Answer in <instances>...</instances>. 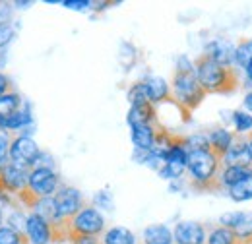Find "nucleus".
I'll list each match as a JSON object with an SVG mask.
<instances>
[{
  "label": "nucleus",
  "mask_w": 252,
  "mask_h": 244,
  "mask_svg": "<svg viewBox=\"0 0 252 244\" xmlns=\"http://www.w3.org/2000/svg\"><path fill=\"white\" fill-rule=\"evenodd\" d=\"M158 130H159V122L158 124L132 126V128H130V138H132L134 150L152 152V150L156 148V142H158Z\"/></svg>",
  "instance_id": "ddd939ff"
},
{
  "label": "nucleus",
  "mask_w": 252,
  "mask_h": 244,
  "mask_svg": "<svg viewBox=\"0 0 252 244\" xmlns=\"http://www.w3.org/2000/svg\"><path fill=\"white\" fill-rule=\"evenodd\" d=\"M185 144H187L189 152H206V150H210V138H208V134H202V132L185 138Z\"/></svg>",
  "instance_id": "cd10ccee"
},
{
  "label": "nucleus",
  "mask_w": 252,
  "mask_h": 244,
  "mask_svg": "<svg viewBox=\"0 0 252 244\" xmlns=\"http://www.w3.org/2000/svg\"><path fill=\"white\" fill-rule=\"evenodd\" d=\"M235 235H237V239L241 241V243H249L252 239V214H245L243 215V219L239 221V225L237 227H233L231 229Z\"/></svg>",
  "instance_id": "bb28decb"
},
{
  "label": "nucleus",
  "mask_w": 252,
  "mask_h": 244,
  "mask_svg": "<svg viewBox=\"0 0 252 244\" xmlns=\"http://www.w3.org/2000/svg\"><path fill=\"white\" fill-rule=\"evenodd\" d=\"M245 109H247V113L252 115V92H249L245 95Z\"/></svg>",
  "instance_id": "58836bf2"
},
{
  "label": "nucleus",
  "mask_w": 252,
  "mask_h": 244,
  "mask_svg": "<svg viewBox=\"0 0 252 244\" xmlns=\"http://www.w3.org/2000/svg\"><path fill=\"white\" fill-rule=\"evenodd\" d=\"M171 95H173V105L179 107L185 121L189 122L190 115L202 105L208 93L200 86L194 70H175L171 80Z\"/></svg>",
  "instance_id": "7ed1b4c3"
},
{
  "label": "nucleus",
  "mask_w": 252,
  "mask_h": 244,
  "mask_svg": "<svg viewBox=\"0 0 252 244\" xmlns=\"http://www.w3.org/2000/svg\"><path fill=\"white\" fill-rule=\"evenodd\" d=\"M144 244H173V231L165 225H150L144 229Z\"/></svg>",
  "instance_id": "6ab92c4d"
},
{
  "label": "nucleus",
  "mask_w": 252,
  "mask_h": 244,
  "mask_svg": "<svg viewBox=\"0 0 252 244\" xmlns=\"http://www.w3.org/2000/svg\"><path fill=\"white\" fill-rule=\"evenodd\" d=\"M2 221H4V214H2V210H0V227H2Z\"/></svg>",
  "instance_id": "37998d69"
},
{
  "label": "nucleus",
  "mask_w": 252,
  "mask_h": 244,
  "mask_svg": "<svg viewBox=\"0 0 252 244\" xmlns=\"http://www.w3.org/2000/svg\"><path fill=\"white\" fill-rule=\"evenodd\" d=\"M12 92H14V88H12V80H10L6 74L0 72V97L6 95V93H12Z\"/></svg>",
  "instance_id": "e433bc0d"
},
{
  "label": "nucleus",
  "mask_w": 252,
  "mask_h": 244,
  "mask_svg": "<svg viewBox=\"0 0 252 244\" xmlns=\"http://www.w3.org/2000/svg\"><path fill=\"white\" fill-rule=\"evenodd\" d=\"M59 188H61V179H59V175L53 169H49V167H35V169L30 171L28 192L33 194L37 200L53 198Z\"/></svg>",
  "instance_id": "0eeeda50"
},
{
  "label": "nucleus",
  "mask_w": 252,
  "mask_h": 244,
  "mask_svg": "<svg viewBox=\"0 0 252 244\" xmlns=\"http://www.w3.org/2000/svg\"><path fill=\"white\" fill-rule=\"evenodd\" d=\"M206 244H245L237 239V235L227 227H216L206 237Z\"/></svg>",
  "instance_id": "4be33fe9"
},
{
  "label": "nucleus",
  "mask_w": 252,
  "mask_h": 244,
  "mask_svg": "<svg viewBox=\"0 0 252 244\" xmlns=\"http://www.w3.org/2000/svg\"><path fill=\"white\" fill-rule=\"evenodd\" d=\"M53 200H55V206H57L59 219L63 223H70V219L86 206L82 192L74 186H61L57 190V194L53 196Z\"/></svg>",
  "instance_id": "6e6552de"
},
{
  "label": "nucleus",
  "mask_w": 252,
  "mask_h": 244,
  "mask_svg": "<svg viewBox=\"0 0 252 244\" xmlns=\"http://www.w3.org/2000/svg\"><path fill=\"white\" fill-rule=\"evenodd\" d=\"M95 204H99V208L111 210V208H113V202H111V194H109V192H97V196H95Z\"/></svg>",
  "instance_id": "c9c22d12"
},
{
  "label": "nucleus",
  "mask_w": 252,
  "mask_h": 244,
  "mask_svg": "<svg viewBox=\"0 0 252 244\" xmlns=\"http://www.w3.org/2000/svg\"><path fill=\"white\" fill-rule=\"evenodd\" d=\"M39 157H41V150L33 138H28V136L12 138V144H10V163L12 165L32 171L35 169Z\"/></svg>",
  "instance_id": "423d86ee"
},
{
  "label": "nucleus",
  "mask_w": 252,
  "mask_h": 244,
  "mask_svg": "<svg viewBox=\"0 0 252 244\" xmlns=\"http://www.w3.org/2000/svg\"><path fill=\"white\" fill-rule=\"evenodd\" d=\"M245 74H247V82L249 84H252V62L245 68Z\"/></svg>",
  "instance_id": "ea45409f"
},
{
  "label": "nucleus",
  "mask_w": 252,
  "mask_h": 244,
  "mask_svg": "<svg viewBox=\"0 0 252 244\" xmlns=\"http://www.w3.org/2000/svg\"><path fill=\"white\" fill-rule=\"evenodd\" d=\"M0 244H32L28 235L22 231H16L8 225L0 227Z\"/></svg>",
  "instance_id": "393cba45"
},
{
  "label": "nucleus",
  "mask_w": 252,
  "mask_h": 244,
  "mask_svg": "<svg viewBox=\"0 0 252 244\" xmlns=\"http://www.w3.org/2000/svg\"><path fill=\"white\" fill-rule=\"evenodd\" d=\"M10 144H12L10 134H6V132L0 130V167H4L6 163H10Z\"/></svg>",
  "instance_id": "c756f323"
},
{
  "label": "nucleus",
  "mask_w": 252,
  "mask_h": 244,
  "mask_svg": "<svg viewBox=\"0 0 252 244\" xmlns=\"http://www.w3.org/2000/svg\"><path fill=\"white\" fill-rule=\"evenodd\" d=\"M126 97H128V103H130V107H134V105H144V103H150L144 80H142V82H136V84H132V86H130V90H128V93H126Z\"/></svg>",
  "instance_id": "a878e982"
},
{
  "label": "nucleus",
  "mask_w": 252,
  "mask_h": 244,
  "mask_svg": "<svg viewBox=\"0 0 252 244\" xmlns=\"http://www.w3.org/2000/svg\"><path fill=\"white\" fill-rule=\"evenodd\" d=\"M101 244H136V237L126 227H113L105 233Z\"/></svg>",
  "instance_id": "aec40b11"
},
{
  "label": "nucleus",
  "mask_w": 252,
  "mask_h": 244,
  "mask_svg": "<svg viewBox=\"0 0 252 244\" xmlns=\"http://www.w3.org/2000/svg\"><path fill=\"white\" fill-rule=\"evenodd\" d=\"M245 212H233V214H223L220 217V223L221 227H227V229H233L239 225V221L243 219Z\"/></svg>",
  "instance_id": "7c9ffc66"
},
{
  "label": "nucleus",
  "mask_w": 252,
  "mask_h": 244,
  "mask_svg": "<svg viewBox=\"0 0 252 244\" xmlns=\"http://www.w3.org/2000/svg\"><path fill=\"white\" fill-rule=\"evenodd\" d=\"M223 167L221 159L212 153L206 152H189V163L187 173L190 177V184L198 192H220V171Z\"/></svg>",
  "instance_id": "f03ea898"
},
{
  "label": "nucleus",
  "mask_w": 252,
  "mask_h": 244,
  "mask_svg": "<svg viewBox=\"0 0 252 244\" xmlns=\"http://www.w3.org/2000/svg\"><path fill=\"white\" fill-rule=\"evenodd\" d=\"M229 198L233 202H247V200H252V175H249L247 179L239 181L235 186H231L227 190Z\"/></svg>",
  "instance_id": "412c9836"
},
{
  "label": "nucleus",
  "mask_w": 252,
  "mask_h": 244,
  "mask_svg": "<svg viewBox=\"0 0 252 244\" xmlns=\"http://www.w3.org/2000/svg\"><path fill=\"white\" fill-rule=\"evenodd\" d=\"M247 244H252V239H251V241H249V243H247Z\"/></svg>",
  "instance_id": "c03bdc74"
},
{
  "label": "nucleus",
  "mask_w": 252,
  "mask_h": 244,
  "mask_svg": "<svg viewBox=\"0 0 252 244\" xmlns=\"http://www.w3.org/2000/svg\"><path fill=\"white\" fill-rule=\"evenodd\" d=\"M249 148H251V155H252V132H251V136H249Z\"/></svg>",
  "instance_id": "79ce46f5"
},
{
  "label": "nucleus",
  "mask_w": 252,
  "mask_h": 244,
  "mask_svg": "<svg viewBox=\"0 0 252 244\" xmlns=\"http://www.w3.org/2000/svg\"><path fill=\"white\" fill-rule=\"evenodd\" d=\"M175 244H206V229L196 221H181L173 231Z\"/></svg>",
  "instance_id": "9d476101"
},
{
  "label": "nucleus",
  "mask_w": 252,
  "mask_h": 244,
  "mask_svg": "<svg viewBox=\"0 0 252 244\" xmlns=\"http://www.w3.org/2000/svg\"><path fill=\"white\" fill-rule=\"evenodd\" d=\"M189 163V150L183 136H175L165 152V165L158 171V175L165 181H177L187 173Z\"/></svg>",
  "instance_id": "20e7f679"
},
{
  "label": "nucleus",
  "mask_w": 252,
  "mask_h": 244,
  "mask_svg": "<svg viewBox=\"0 0 252 244\" xmlns=\"http://www.w3.org/2000/svg\"><path fill=\"white\" fill-rule=\"evenodd\" d=\"M12 14H14L12 4H10V2H0V28L10 26V22H12Z\"/></svg>",
  "instance_id": "473e14b6"
},
{
  "label": "nucleus",
  "mask_w": 252,
  "mask_h": 244,
  "mask_svg": "<svg viewBox=\"0 0 252 244\" xmlns=\"http://www.w3.org/2000/svg\"><path fill=\"white\" fill-rule=\"evenodd\" d=\"M233 122H235V130L239 134H247L252 130V115L247 111H235L233 113Z\"/></svg>",
  "instance_id": "c85d7f7f"
},
{
  "label": "nucleus",
  "mask_w": 252,
  "mask_h": 244,
  "mask_svg": "<svg viewBox=\"0 0 252 244\" xmlns=\"http://www.w3.org/2000/svg\"><path fill=\"white\" fill-rule=\"evenodd\" d=\"M194 74L206 93L231 95L241 86V72L235 66H221L206 55L194 61Z\"/></svg>",
  "instance_id": "f257e3e1"
},
{
  "label": "nucleus",
  "mask_w": 252,
  "mask_h": 244,
  "mask_svg": "<svg viewBox=\"0 0 252 244\" xmlns=\"http://www.w3.org/2000/svg\"><path fill=\"white\" fill-rule=\"evenodd\" d=\"M252 62V39H243L237 47H235V61L233 66L239 68H247Z\"/></svg>",
  "instance_id": "5701e85b"
},
{
  "label": "nucleus",
  "mask_w": 252,
  "mask_h": 244,
  "mask_svg": "<svg viewBox=\"0 0 252 244\" xmlns=\"http://www.w3.org/2000/svg\"><path fill=\"white\" fill-rule=\"evenodd\" d=\"M72 237H99L105 231V217L95 206H84L68 223Z\"/></svg>",
  "instance_id": "39448f33"
},
{
  "label": "nucleus",
  "mask_w": 252,
  "mask_h": 244,
  "mask_svg": "<svg viewBox=\"0 0 252 244\" xmlns=\"http://www.w3.org/2000/svg\"><path fill=\"white\" fill-rule=\"evenodd\" d=\"M126 122L132 126H142V124H158V111L156 105L152 103H144V105H134L130 107L128 115H126Z\"/></svg>",
  "instance_id": "dca6fc26"
},
{
  "label": "nucleus",
  "mask_w": 252,
  "mask_h": 244,
  "mask_svg": "<svg viewBox=\"0 0 252 244\" xmlns=\"http://www.w3.org/2000/svg\"><path fill=\"white\" fill-rule=\"evenodd\" d=\"M16 37V31L12 26H4V28H0V51L4 49V47H8L10 45V41Z\"/></svg>",
  "instance_id": "72a5a7b5"
},
{
  "label": "nucleus",
  "mask_w": 252,
  "mask_h": 244,
  "mask_svg": "<svg viewBox=\"0 0 252 244\" xmlns=\"http://www.w3.org/2000/svg\"><path fill=\"white\" fill-rule=\"evenodd\" d=\"M64 8H70V10H88V8H92L94 6V2H90V0H64L63 2Z\"/></svg>",
  "instance_id": "f704fd0d"
},
{
  "label": "nucleus",
  "mask_w": 252,
  "mask_h": 244,
  "mask_svg": "<svg viewBox=\"0 0 252 244\" xmlns=\"http://www.w3.org/2000/svg\"><path fill=\"white\" fill-rule=\"evenodd\" d=\"M30 181V171L28 169H20L12 163H6L4 167H0V188L6 190L8 194H20L22 190L28 188Z\"/></svg>",
  "instance_id": "1a4fd4ad"
},
{
  "label": "nucleus",
  "mask_w": 252,
  "mask_h": 244,
  "mask_svg": "<svg viewBox=\"0 0 252 244\" xmlns=\"http://www.w3.org/2000/svg\"><path fill=\"white\" fill-rule=\"evenodd\" d=\"M208 138H210V152L216 153L220 159L225 157V153L229 152V148L235 142V134L225 130V128H214L208 134Z\"/></svg>",
  "instance_id": "f3484780"
},
{
  "label": "nucleus",
  "mask_w": 252,
  "mask_h": 244,
  "mask_svg": "<svg viewBox=\"0 0 252 244\" xmlns=\"http://www.w3.org/2000/svg\"><path fill=\"white\" fill-rule=\"evenodd\" d=\"M26 235L32 244H51L53 243V231L51 225L37 214H30L26 219Z\"/></svg>",
  "instance_id": "f8f14e48"
},
{
  "label": "nucleus",
  "mask_w": 252,
  "mask_h": 244,
  "mask_svg": "<svg viewBox=\"0 0 252 244\" xmlns=\"http://www.w3.org/2000/svg\"><path fill=\"white\" fill-rule=\"evenodd\" d=\"M223 167H245L252 169V155L249 148V140L245 138H235L233 146L229 148V152L225 153V157L221 159Z\"/></svg>",
  "instance_id": "9b49d317"
},
{
  "label": "nucleus",
  "mask_w": 252,
  "mask_h": 244,
  "mask_svg": "<svg viewBox=\"0 0 252 244\" xmlns=\"http://www.w3.org/2000/svg\"><path fill=\"white\" fill-rule=\"evenodd\" d=\"M208 59H212L214 62H218L221 66H233V61H235V47L231 41L227 39H214L206 45L204 53Z\"/></svg>",
  "instance_id": "4468645a"
},
{
  "label": "nucleus",
  "mask_w": 252,
  "mask_h": 244,
  "mask_svg": "<svg viewBox=\"0 0 252 244\" xmlns=\"http://www.w3.org/2000/svg\"><path fill=\"white\" fill-rule=\"evenodd\" d=\"M26 219H28V217H24L22 212H14V214L8 217V227L26 233Z\"/></svg>",
  "instance_id": "2f4dec72"
},
{
  "label": "nucleus",
  "mask_w": 252,
  "mask_h": 244,
  "mask_svg": "<svg viewBox=\"0 0 252 244\" xmlns=\"http://www.w3.org/2000/svg\"><path fill=\"white\" fill-rule=\"evenodd\" d=\"M70 244H101L99 237H72Z\"/></svg>",
  "instance_id": "4c0bfd02"
},
{
  "label": "nucleus",
  "mask_w": 252,
  "mask_h": 244,
  "mask_svg": "<svg viewBox=\"0 0 252 244\" xmlns=\"http://www.w3.org/2000/svg\"><path fill=\"white\" fill-rule=\"evenodd\" d=\"M249 175H252V169H245V167H221L220 177H218V183H220V192L221 190H229L231 186L247 179Z\"/></svg>",
  "instance_id": "a211bd4d"
},
{
  "label": "nucleus",
  "mask_w": 252,
  "mask_h": 244,
  "mask_svg": "<svg viewBox=\"0 0 252 244\" xmlns=\"http://www.w3.org/2000/svg\"><path fill=\"white\" fill-rule=\"evenodd\" d=\"M146 84V92L148 99L152 105L159 103H173V95H171V84H167V80H163L161 76H148L144 80Z\"/></svg>",
  "instance_id": "2eb2a0df"
},
{
  "label": "nucleus",
  "mask_w": 252,
  "mask_h": 244,
  "mask_svg": "<svg viewBox=\"0 0 252 244\" xmlns=\"http://www.w3.org/2000/svg\"><path fill=\"white\" fill-rule=\"evenodd\" d=\"M22 105H24V101H22V97L16 92L2 95L0 97V117H10L12 113L20 111Z\"/></svg>",
  "instance_id": "b1692460"
},
{
  "label": "nucleus",
  "mask_w": 252,
  "mask_h": 244,
  "mask_svg": "<svg viewBox=\"0 0 252 244\" xmlns=\"http://www.w3.org/2000/svg\"><path fill=\"white\" fill-rule=\"evenodd\" d=\"M33 2H14V6H18V8H28V6H32Z\"/></svg>",
  "instance_id": "a19ab883"
}]
</instances>
